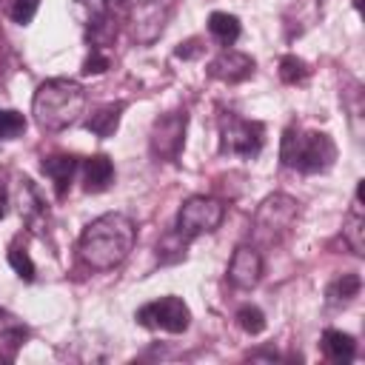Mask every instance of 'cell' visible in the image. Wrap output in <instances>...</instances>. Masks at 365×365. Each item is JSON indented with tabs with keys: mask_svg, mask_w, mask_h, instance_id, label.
<instances>
[{
	"mask_svg": "<svg viewBox=\"0 0 365 365\" xmlns=\"http://www.w3.org/2000/svg\"><path fill=\"white\" fill-rule=\"evenodd\" d=\"M359 291H362V277L359 274H342V277L328 282L325 297H328V302H351L354 297H359Z\"/></svg>",
	"mask_w": 365,
	"mask_h": 365,
	"instance_id": "21",
	"label": "cell"
},
{
	"mask_svg": "<svg viewBox=\"0 0 365 365\" xmlns=\"http://www.w3.org/2000/svg\"><path fill=\"white\" fill-rule=\"evenodd\" d=\"M342 237L348 242V248L362 257L365 254V214H362V182L356 185V194H354V205L342 222Z\"/></svg>",
	"mask_w": 365,
	"mask_h": 365,
	"instance_id": "13",
	"label": "cell"
},
{
	"mask_svg": "<svg viewBox=\"0 0 365 365\" xmlns=\"http://www.w3.org/2000/svg\"><path fill=\"white\" fill-rule=\"evenodd\" d=\"M228 282L234 288H254L259 279H262V257L257 248L251 245H240L234 254H231V262H228Z\"/></svg>",
	"mask_w": 365,
	"mask_h": 365,
	"instance_id": "10",
	"label": "cell"
},
{
	"mask_svg": "<svg viewBox=\"0 0 365 365\" xmlns=\"http://www.w3.org/2000/svg\"><path fill=\"white\" fill-rule=\"evenodd\" d=\"M6 217V191L0 188V220Z\"/></svg>",
	"mask_w": 365,
	"mask_h": 365,
	"instance_id": "29",
	"label": "cell"
},
{
	"mask_svg": "<svg viewBox=\"0 0 365 365\" xmlns=\"http://www.w3.org/2000/svg\"><path fill=\"white\" fill-rule=\"evenodd\" d=\"M185 128H188V114L185 111H171L154 120L151 134H148V151L154 160H177L185 143Z\"/></svg>",
	"mask_w": 365,
	"mask_h": 365,
	"instance_id": "9",
	"label": "cell"
},
{
	"mask_svg": "<svg viewBox=\"0 0 365 365\" xmlns=\"http://www.w3.org/2000/svg\"><path fill=\"white\" fill-rule=\"evenodd\" d=\"M108 66H111L108 54H103V51H100V46H94V48H91V54L83 60V74H103Z\"/></svg>",
	"mask_w": 365,
	"mask_h": 365,
	"instance_id": "27",
	"label": "cell"
},
{
	"mask_svg": "<svg viewBox=\"0 0 365 365\" xmlns=\"http://www.w3.org/2000/svg\"><path fill=\"white\" fill-rule=\"evenodd\" d=\"M308 74H311V68L305 66V60H299V57H294V54H285V57L279 60V77H282V83L297 86V83H302Z\"/></svg>",
	"mask_w": 365,
	"mask_h": 365,
	"instance_id": "22",
	"label": "cell"
},
{
	"mask_svg": "<svg viewBox=\"0 0 365 365\" xmlns=\"http://www.w3.org/2000/svg\"><path fill=\"white\" fill-rule=\"evenodd\" d=\"M322 354L331 359V362H351L354 354H356V342L351 334L345 331H336V328H328L322 334Z\"/></svg>",
	"mask_w": 365,
	"mask_h": 365,
	"instance_id": "16",
	"label": "cell"
},
{
	"mask_svg": "<svg viewBox=\"0 0 365 365\" xmlns=\"http://www.w3.org/2000/svg\"><path fill=\"white\" fill-rule=\"evenodd\" d=\"M134 242H137V225L125 214L108 211L83 228L77 240V254L88 268L111 271L131 254Z\"/></svg>",
	"mask_w": 365,
	"mask_h": 365,
	"instance_id": "1",
	"label": "cell"
},
{
	"mask_svg": "<svg viewBox=\"0 0 365 365\" xmlns=\"http://www.w3.org/2000/svg\"><path fill=\"white\" fill-rule=\"evenodd\" d=\"M9 265L14 268V274H17L20 279H26V282L34 279V262H31V257H29L26 248L11 245V248H9Z\"/></svg>",
	"mask_w": 365,
	"mask_h": 365,
	"instance_id": "24",
	"label": "cell"
},
{
	"mask_svg": "<svg viewBox=\"0 0 365 365\" xmlns=\"http://www.w3.org/2000/svg\"><path fill=\"white\" fill-rule=\"evenodd\" d=\"M208 31H211V37L220 43V46H234L237 43V37H240V20L234 17V14H228V11H214L211 17H208Z\"/></svg>",
	"mask_w": 365,
	"mask_h": 365,
	"instance_id": "20",
	"label": "cell"
},
{
	"mask_svg": "<svg viewBox=\"0 0 365 365\" xmlns=\"http://www.w3.org/2000/svg\"><path fill=\"white\" fill-rule=\"evenodd\" d=\"M114 182V163L106 154H94L83 163V188L88 194H100Z\"/></svg>",
	"mask_w": 365,
	"mask_h": 365,
	"instance_id": "14",
	"label": "cell"
},
{
	"mask_svg": "<svg viewBox=\"0 0 365 365\" xmlns=\"http://www.w3.org/2000/svg\"><path fill=\"white\" fill-rule=\"evenodd\" d=\"M37 9H40V0H14L11 9H9V14H11V20L17 26H29L34 20Z\"/></svg>",
	"mask_w": 365,
	"mask_h": 365,
	"instance_id": "26",
	"label": "cell"
},
{
	"mask_svg": "<svg viewBox=\"0 0 365 365\" xmlns=\"http://www.w3.org/2000/svg\"><path fill=\"white\" fill-rule=\"evenodd\" d=\"M279 160L285 168H294L302 174H317V171H328L334 165L336 145L325 131L285 128L282 143H279Z\"/></svg>",
	"mask_w": 365,
	"mask_h": 365,
	"instance_id": "3",
	"label": "cell"
},
{
	"mask_svg": "<svg viewBox=\"0 0 365 365\" xmlns=\"http://www.w3.org/2000/svg\"><path fill=\"white\" fill-rule=\"evenodd\" d=\"M237 325L245 331V334H262L265 328V314L257 308V305H242L237 311Z\"/></svg>",
	"mask_w": 365,
	"mask_h": 365,
	"instance_id": "25",
	"label": "cell"
},
{
	"mask_svg": "<svg viewBox=\"0 0 365 365\" xmlns=\"http://www.w3.org/2000/svg\"><path fill=\"white\" fill-rule=\"evenodd\" d=\"M208 74L220 83H242L254 74V57L234 51V48H225L222 54H217L208 63Z\"/></svg>",
	"mask_w": 365,
	"mask_h": 365,
	"instance_id": "11",
	"label": "cell"
},
{
	"mask_svg": "<svg viewBox=\"0 0 365 365\" xmlns=\"http://www.w3.org/2000/svg\"><path fill=\"white\" fill-rule=\"evenodd\" d=\"M17 211H20V217H23L31 228L46 217L43 197H40V191L34 188V182H31L29 177L17 180Z\"/></svg>",
	"mask_w": 365,
	"mask_h": 365,
	"instance_id": "15",
	"label": "cell"
},
{
	"mask_svg": "<svg viewBox=\"0 0 365 365\" xmlns=\"http://www.w3.org/2000/svg\"><path fill=\"white\" fill-rule=\"evenodd\" d=\"M262 148V125L254 120H245L234 111H225L220 117V151L228 157L254 160Z\"/></svg>",
	"mask_w": 365,
	"mask_h": 365,
	"instance_id": "5",
	"label": "cell"
},
{
	"mask_svg": "<svg viewBox=\"0 0 365 365\" xmlns=\"http://www.w3.org/2000/svg\"><path fill=\"white\" fill-rule=\"evenodd\" d=\"M86 108V91L80 83L54 77L37 86L34 100H31V114L34 123L43 131H63L80 120Z\"/></svg>",
	"mask_w": 365,
	"mask_h": 365,
	"instance_id": "2",
	"label": "cell"
},
{
	"mask_svg": "<svg viewBox=\"0 0 365 365\" xmlns=\"http://www.w3.org/2000/svg\"><path fill=\"white\" fill-rule=\"evenodd\" d=\"M299 202L282 191L268 194L254 211V234L265 242H279L297 222Z\"/></svg>",
	"mask_w": 365,
	"mask_h": 365,
	"instance_id": "4",
	"label": "cell"
},
{
	"mask_svg": "<svg viewBox=\"0 0 365 365\" xmlns=\"http://www.w3.org/2000/svg\"><path fill=\"white\" fill-rule=\"evenodd\" d=\"M125 111V103H108L103 106L100 111H94L88 120H86V128L97 137H111L120 125V114Z\"/></svg>",
	"mask_w": 365,
	"mask_h": 365,
	"instance_id": "17",
	"label": "cell"
},
{
	"mask_svg": "<svg viewBox=\"0 0 365 365\" xmlns=\"http://www.w3.org/2000/svg\"><path fill=\"white\" fill-rule=\"evenodd\" d=\"M222 217H225V205H222L217 197L197 194V197H188V200L180 205L174 231H177L182 240H194V237H200V234L217 231L220 222H222Z\"/></svg>",
	"mask_w": 365,
	"mask_h": 365,
	"instance_id": "6",
	"label": "cell"
},
{
	"mask_svg": "<svg viewBox=\"0 0 365 365\" xmlns=\"http://www.w3.org/2000/svg\"><path fill=\"white\" fill-rule=\"evenodd\" d=\"M29 339V328L23 325V319H17L14 314H9L6 308H0V348L6 345L11 354H17V348Z\"/></svg>",
	"mask_w": 365,
	"mask_h": 365,
	"instance_id": "19",
	"label": "cell"
},
{
	"mask_svg": "<svg viewBox=\"0 0 365 365\" xmlns=\"http://www.w3.org/2000/svg\"><path fill=\"white\" fill-rule=\"evenodd\" d=\"M40 168H43V174L51 180L54 194H57V197H66V191L71 188V180H74L80 163H77V157H71V154H51V157H43Z\"/></svg>",
	"mask_w": 365,
	"mask_h": 365,
	"instance_id": "12",
	"label": "cell"
},
{
	"mask_svg": "<svg viewBox=\"0 0 365 365\" xmlns=\"http://www.w3.org/2000/svg\"><path fill=\"white\" fill-rule=\"evenodd\" d=\"M171 14H174V0H134L128 11V29L134 43L151 46L154 40H160Z\"/></svg>",
	"mask_w": 365,
	"mask_h": 365,
	"instance_id": "8",
	"label": "cell"
},
{
	"mask_svg": "<svg viewBox=\"0 0 365 365\" xmlns=\"http://www.w3.org/2000/svg\"><path fill=\"white\" fill-rule=\"evenodd\" d=\"M71 6H74L77 20L91 31L108 23V0H71Z\"/></svg>",
	"mask_w": 365,
	"mask_h": 365,
	"instance_id": "18",
	"label": "cell"
},
{
	"mask_svg": "<svg viewBox=\"0 0 365 365\" xmlns=\"http://www.w3.org/2000/svg\"><path fill=\"white\" fill-rule=\"evenodd\" d=\"M26 131V117L14 108H0V140H17Z\"/></svg>",
	"mask_w": 365,
	"mask_h": 365,
	"instance_id": "23",
	"label": "cell"
},
{
	"mask_svg": "<svg viewBox=\"0 0 365 365\" xmlns=\"http://www.w3.org/2000/svg\"><path fill=\"white\" fill-rule=\"evenodd\" d=\"M134 319L143 325V328H151V331H165V334H182L188 331L191 325V311L188 305L168 294V297H160V299H151L145 302L143 308H137Z\"/></svg>",
	"mask_w": 365,
	"mask_h": 365,
	"instance_id": "7",
	"label": "cell"
},
{
	"mask_svg": "<svg viewBox=\"0 0 365 365\" xmlns=\"http://www.w3.org/2000/svg\"><path fill=\"white\" fill-rule=\"evenodd\" d=\"M174 54H177V57H194V54H200V46H197V40H188V43H182Z\"/></svg>",
	"mask_w": 365,
	"mask_h": 365,
	"instance_id": "28",
	"label": "cell"
}]
</instances>
